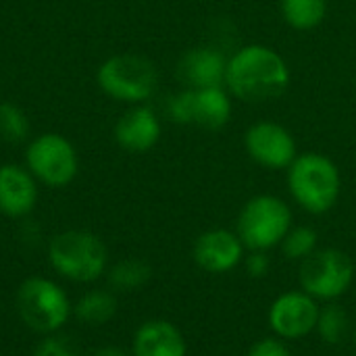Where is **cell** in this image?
<instances>
[{
  "instance_id": "obj_3",
  "label": "cell",
  "mask_w": 356,
  "mask_h": 356,
  "mask_svg": "<svg viewBox=\"0 0 356 356\" xmlns=\"http://www.w3.org/2000/svg\"><path fill=\"white\" fill-rule=\"evenodd\" d=\"M292 229L290 207L271 194H259L250 198L236 223V234L240 236L246 250H265L280 246L286 234Z\"/></svg>"
},
{
  "instance_id": "obj_25",
  "label": "cell",
  "mask_w": 356,
  "mask_h": 356,
  "mask_svg": "<svg viewBox=\"0 0 356 356\" xmlns=\"http://www.w3.org/2000/svg\"><path fill=\"white\" fill-rule=\"evenodd\" d=\"M33 356H77L73 344L67 338H46L38 348Z\"/></svg>"
},
{
  "instance_id": "obj_16",
  "label": "cell",
  "mask_w": 356,
  "mask_h": 356,
  "mask_svg": "<svg viewBox=\"0 0 356 356\" xmlns=\"http://www.w3.org/2000/svg\"><path fill=\"white\" fill-rule=\"evenodd\" d=\"M35 204L33 177L15 165L0 167V213L8 217H23Z\"/></svg>"
},
{
  "instance_id": "obj_2",
  "label": "cell",
  "mask_w": 356,
  "mask_h": 356,
  "mask_svg": "<svg viewBox=\"0 0 356 356\" xmlns=\"http://www.w3.org/2000/svg\"><path fill=\"white\" fill-rule=\"evenodd\" d=\"M288 190L311 215L332 211L342 192V177L336 163L323 154L307 152L288 167Z\"/></svg>"
},
{
  "instance_id": "obj_8",
  "label": "cell",
  "mask_w": 356,
  "mask_h": 356,
  "mask_svg": "<svg viewBox=\"0 0 356 356\" xmlns=\"http://www.w3.org/2000/svg\"><path fill=\"white\" fill-rule=\"evenodd\" d=\"M167 113L175 123L200 125L207 129L223 127L232 117V102L223 88L186 90L173 96L167 104Z\"/></svg>"
},
{
  "instance_id": "obj_20",
  "label": "cell",
  "mask_w": 356,
  "mask_h": 356,
  "mask_svg": "<svg viewBox=\"0 0 356 356\" xmlns=\"http://www.w3.org/2000/svg\"><path fill=\"white\" fill-rule=\"evenodd\" d=\"M280 248L286 259L302 263L319 248V236L309 225H292V229L282 240Z\"/></svg>"
},
{
  "instance_id": "obj_10",
  "label": "cell",
  "mask_w": 356,
  "mask_h": 356,
  "mask_svg": "<svg viewBox=\"0 0 356 356\" xmlns=\"http://www.w3.org/2000/svg\"><path fill=\"white\" fill-rule=\"evenodd\" d=\"M29 171L48 186H67L77 173V154L69 140L58 134L35 138L25 152Z\"/></svg>"
},
{
  "instance_id": "obj_24",
  "label": "cell",
  "mask_w": 356,
  "mask_h": 356,
  "mask_svg": "<svg viewBox=\"0 0 356 356\" xmlns=\"http://www.w3.org/2000/svg\"><path fill=\"white\" fill-rule=\"evenodd\" d=\"M244 269L250 277L263 280L271 269V259L265 250H248V257H244Z\"/></svg>"
},
{
  "instance_id": "obj_11",
  "label": "cell",
  "mask_w": 356,
  "mask_h": 356,
  "mask_svg": "<svg viewBox=\"0 0 356 356\" xmlns=\"http://www.w3.org/2000/svg\"><path fill=\"white\" fill-rule=\"evenodd\" d=\"M244 146L248 156L265 169H288L296 159L294 136L273 121L250 125L244 136Z\"/></svg>"
},
{
  "instance_id": "obj_21",
  "label": "cell",
  "mask_w": 356,
  "mask_h": 356,
  "mask_svg": "<svg viewBox=\"0 0 356 356\" xmlns=\"http://www.w3.org/2000/svg\"><path fill=\"white\" fill-rule=\"evenodd\" d=\"M152 271L150 267L140 261V259H127L117 263L111 273H108V282L117 288V290H136L142 288L148 280H150Z\"/></svg>"
},
{
  "instance_id": "obj_9",
  "label": "cell",
  "mask_w": 356,
  "mask_h": 356,
  "mask_svg": "<svg viewBox=\"0 0 356 356\" xmlns=\"http://www.w3.org/2000/svg\"><path fill=\"white\" fill-rule=\"evenodd\" d=\"M319 309L321 302H317L300 288L288 290L271 302L267 321L275 338L284 342H294L315 334Z\"/></svg>"
},
{
  "instance_id": "obj_13",
  "label": "cell",
  "mask_w": 356,
  "mask_h": 356,
  "mask_svg": "<svg viewBox=\"0 0 356 356\" xmlns=\"http://www.w3.org/2000/svg\"><path fill=\"white\" fill-rule=\"evenodd\" d=\"M225 69H227V58L217 48L200 46V48L188 50L181 56L177 65V77L190 90L223 88Z\"/></svg>"
},
{
  "instance_id": "obj_5",
  "label": "cell",
  "mask_w": 356,
  "mask_h": 356,
  "mask_svg": "<svg viewBox=\"0 0 356 356\" xmlns=\"http://www.w3.org/2000/svg\"><path fill=\"white\" fill-rule=\"evenodd\" d=\"M52 267L73 282H94L106 267L104 244L88 232L58 234L48 248Z\"/></svg>"
},
{
  "instance_id": "obj_14",
  "label": "cell",
  "mask_w": 356,
  "mask_h": 356,
  "mask_svg": "<svg viewBox=\"0 0 356 356\" xmlns=\"http://www.w3.org/2000/svg\"><path fill=\"white\" fill-rule=\"evenodd\" d=\"M161 138V123L156 115L146 108L138 106L125 113L115 125V140L127 152H148Z\"/></svg>"
},
{
  "instance_id": "obj_18",
  "label": "cell",
  "mask_w": 356,
  "mask_h": 356,
  "mask_svg": "<svg viewBox=\"0 0 356 356\" xmlns=\"http://www.w3.org/2000/svg\"><path fill=\"white\" fill-rule=\"evenodd\" d=\"M348 332H350V317H348L346 309L342 305H338V300L336 302H323V307L319 309L315 334L327 346H336V344H342L346 340Z\"/></svg>"
},
{
  "instance_id": "obj_6",
  "label": "cell",
  "mask_w": 356,
  "mask_h": 356,
  "mask_svg": "<svg viewBox=\"0 0 356 356\" xmlns=\"http://www.w3.org/2000/svg\"><path fill=\"white\" fill-rule=\"evenodd\" d=\"M100 88L123 102H142L156 90L159 75L154 65L138 54H117L98 69Z\"/></svg>"
},
{
  "instance_id": "obj_4",
  "label": "cell",
  "mask_w": 356,
  "mask_h": 356,
  "mask_svg": "<svg viewBox=\"0 0 356 356\" xmlns=\"http://www.w3.org/2000/svg\"><path fill=\"white\" fill-rule=\"evenodd\" d=\"M353 259L338 248H317L300 263L298 284L300 290L317 302L340 300L355 282Z\"/></svg>"
},
{
  "instance_id": "obj_1",
  "label": "cell",
  "mask_w": 356,
  "mask_h": 356,
  "mask_svg": "<svg viewBox=\"0 0 356 356\" xmlns=\"http://www.w3.org/2000/svg\"><path fill=\"white\" fill-rule=\"evenodd\" d=\"M225 86L244 102L275 100L290 86V69L273 48L248 44L227 60Z\"/></svg>"
},
{
  "instance_id": "obj_15",
  "label": "cell",
  "mask_w": 356,
  "mask_h": 356,
  "mask_svg": "<svg viewBox=\"0 0 356 356\" xmlns=\"http://www.w3.org/2000/svg\"><path fill=\"white\" fill-rule=\"evenodd\" d=\"M188 346L181 332L163 319L144 323L134 338V356H186Z\"/></svg>"
},
{
  "instance_id": "obj_12",
  "label": "cell",
  "mask_w": 356,
  "mask_h": 356,
  "mask_svg": "<svg viewBox=\"0 0 356 356\" xmlns=\"http://www.w3.org/2000/svg\"><path fill=\"white\" fill-rule=\"evenodd\" d=\"M244 252L246 248L240 236L229 229H209L196 238L192 248L194 263L213 275L234 271L244 261Z\"/></svg>"
},
{
  "instance_id": "obj_23",
  "label": "cell",
  "mask_w": 356,
  "mask_h": 356,
  "mask_svg": "<svg viewBox=\"0 0 356 356\" xmlns=\"http://www.w3.org/2000/svg\"><path fill=\"white\" fill-rule=\"evenodd\" d=\"M246 356H292V353L284 340L271 336V338H263V340L254 342L248 348Z\"/></svg>"
},
{
  "instance_id": "obj_22",
  "label": "cell",
  "mask_w": 356,
  "mask_h": 356,
  "mask_svg": "<svg viewBox=\"0 0 356 356\" xmlns=\"http://www.w3.org/2000/svg\"><path fill=\"white\" fill-rule=\"evenodd\" d=\"M27 134H29V121L25 113L10 102H2L0 104V138L4 142H21L27 138Z\"/></svg>"
},
{
  "instance_id": "obj_17",
  "label": "cell",
  "mask_w": 356,
  "mask_h": 356,
  "mask_svg": "<svg viewBox=\"0 0 356 356\" xmlns=\"http://www.w3.org/2000/svg\"><path fill=\"white\" fill-rule=\"evenodd\" d=\"M284 21L300 31L315 29L327 15V0H280Z\"/></svg>"
},
{
  "instance_id": "obj_27",
  "label": "cell",
  "mask_w": 356,
  "mask_h": 356,
  "mask_svg": "<svg viewBox=\"0 0 356 356\" xmlns=\"http://www.w3.org/2000/svg\"><path fill=\"white\" fill-rule=\"evenodd\" d=\"M353 340H355V350H356V330H355V336H353Z\"/></svg>"
},
{
  "instance_id": "obj_26",
  "label": "cell",
  "mask_w": 356,
  "mask_h": 356,
  "mask_svg": "<svg viewBox=\"0 0 356 356\" xmlns=\"http://www.w3.org/2000/svg\"><path fill=\"white\" fill-rule=\"evenodd\" d=\"M92 356H129L125 350H121V348H115V346H106V348H100V350H96Z\"/></svg>"
},
{
  "instance_id": "obj_19",
  "label": "cell",
  "mask_w": 356,
  "mask_h": 356,
  "mask_svg": "<svg viewBox=\"0 0 356 356\" xmlns=\"http://www.w3.org/2000/svg\"><path fill=\"white\" fill-rule=\"evenodd\" d=\"M115 313H117V300L113 294L104 290H94L86 294L75 307V315L90 325H102L111 321Z\"/></svg>"
},
{
  "instance_id": "obj_7",
  "label": "cell",
  "mask_w": 356,
  "mask_h": 356,
  "mask_svg": "<svg viewBox=\"0 0 356 356\" xmlns=\"http://www.w3.org/2000/svg\"><path fill=\"white\" fill-rule=\"evenodd\" d=\"M17 309L21 319L35 332L50 334L56 332L69 317V300L65 292L42 277H31L23 282L17 294Z\"/></svg>"
}]
</instances>
